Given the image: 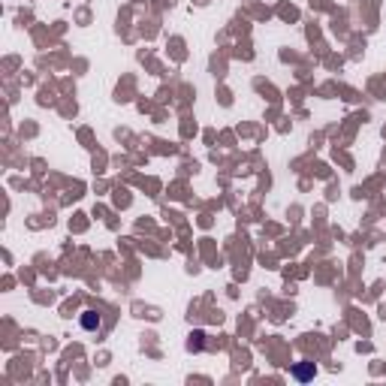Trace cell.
Returning <instances> with one entry per match:
<instances>
[{"label": "cell", "mask_w": 386, "mask_h": 386, "mask_svg": "<svg viewBox=\"0 0 386 386\" xmlns=\"http://www.w3.org/2000/svg\"><path fill=\"white\" fill-rule=\"evenodd\" d=\"M79 326L85 329V332H100V329H103V317H100V311H82Z\"/></svg>", "instance_id": "obj_1"}, {"label": "cell", "mask_w": 386, "mask_h": 386, "mask_svg": "<svg viewBox=\"0 0 386 386\" xmlns=\"http://www.w3.org/2000/svg\"><path fill=\"white\" fill-rule=\"evenodd\" d=\"M314 374H317L314 362H299V365H296V371H293V378H296V380H311Z\"/></svg>", "instance_id": "obj_2"}]
</instances>
